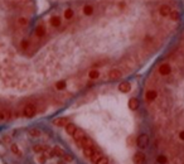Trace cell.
Masks as SVG:
<instances>
[{"label": "cell", "instance_id": "obj_10", "mask_svg": "<svg viewBox=\"0 0 184 164\" xmlns=\"http://www.w3.org/2000/svg\"><path fill=\"white\" fill-rule=\"evenodd\" d=\"M53 124L57 126H61V128H66L68 124H70V117H58L53 120Z\"/></svg>", "mask_w": 184, "mask_h": 164}, {"label": "cell", "instance_id": "obj_1", "mask_svg": "<svg viewBox=\"0 0 184 164\" xmlns=\"http://www.w3.org/2000/svg\"><path fill=\"white\" fill-rule=\"evenodd\" d=\"M38 112V109H37V105L34 102H30V104H27L24 106V109H23V115L25 117H33Z\"/></svg>", "mask_w": 184, "mask_h": 164}, {"label": "cell", "instance_id": "obj_3", "mask_svg": "<svg viewBox=\"0 0 184 164\" xmlns=\"http://www.w3.org/2000/svg\"><path fill=\"white\" fill-rule=\"evenodd\" d=\"M171 73V66L169 63H163L158 67V75L162 77H168Z\"/></svg>", "mask_w": 184, "mask_h": 164}, {"label": "cell", "instance_id": "obj_25", "mask_svg": "<svg viewBox=\"0 0 184 164\" xmlns=\"http://www.w3.org/2000/svg\"><path fill=\"white\" fill-rule=\"evenodd\" d=\"M54 87L57 91H65L66 87H67V85H66V81H58L56 85H54Z\"/></svg>", "mask_w": 184, "mask_h": 164}, {"label": "cell", "instance_id": "obj_20", "mask_svg": "<svg viewBox=\"0 0 184 164\" xmlns=\"http://www.w3.org/2000/svg\"><path fill=\"white\" fill-rule=\"evenodd\" d=\"M19 47L23 52H27L28 49L30 48V43H29V39H22L20 43H19Z\"/></svg>", "mask_w": 184, "mask_h": 164}, {"label": "cell", "instance_id": "obj_12", "mask_svg": "<svg viewBox=\"0 0 184 164\" xmlns=\"http://www.w3.org/2000/svg\"><path fill=\"white\" fill-rule=\"evenodd\" d=\"M49 24L53 27V28H59V27L62 25V19H61V16H58V15L50 16V18H49Z\"/></svg>", "mask_w": 184, "mask_h": 164}, {"label": "cell", "instance_id": "obj_34", "mask_svg": "<svg viewBox=\"0 0 184 164\" xmlns=\"http://www.w3.org/2000/svg\"><path fill=\"white\" fill-rule=\"evenodd\" d=\"M134 144H136V140L134 139V137H129L128 138V145L129 146H133Z\"/></svg>", "mask_w": 184, "mask_h": 164}, {"label": "cell", "instance_id": "obj_36", "mask_svg": "<svg viewBox=\"0 0 184 164\" xmlns=\"http://www.w3.org/2000/svg\"><path fill=\"white\" fill-rule=\"evenodd\" d=\"M178 138H179V140L184 141V129H182L179 131V134H178Z\"/></svg>", "mask_w": 184, "mask_h": 164}, {"label": "cell", "instance_id": "obj_18", "mask_svg": "<svg viewBox=\"0 0 184 164\" xmlns=\"http://www.w3.org/2000/svg\"><path fill=\"white\" fill-rule=\"evenodd\" d=\"M86 137V134H85V131L82 129H78L77 128V130L74 131V134L72 135V138L74 139V141H78V140H81L82 138H85Z\"/></svg>", "mask_w": 184, "mask_h": 164}, {"label": "cell", "instance_id": "obj_14", "mask_svg": "<svg viewBox=\"0 0 184 164\" xmlns=\"http://www.w3.org/2000/svg\"><path fill=\"white\" fill-rule=\"evenodd\" d=\"M139 107H140V101H139V99L131 97V99L129 100V109H130V110L135 111V110L139 109Z\"/></svg>", "mask_w": 184, "mask_h": 164}, {"label": "cell", "instance_id": "obj_16", "mask_svg": "<svg viewBox=\"0 0 184 164\" xmlns=\"http://www.w3.org/2000/svg\"><path fill=\"white\" fill-rule=\"evenodd\" d=\"M119 91L122 92V94H128L131 91V83L130 82H121L119 85Z\"/></svg>", "mask_w": 184, "mask_h": 164}, {"label": "cell", "instance_id": "obj_7", "mask_svg": "<svg viewBox=\"0 0 184 164\" xmlns=\"http://www.w3.org/2000/svg\"><path fill=\"white\" fill-rule=\"evenodd\" d=\"M28 24H29V18L25 16V15H19L18 18L15 19V25L18 28H24Z\"/></svg>", "mask_w": 184, "mask_h": 164}, {"label": "cell", "instance_id": "obj_8", "mask_svg": "<svg viewBox=\"0 0 184 164\" xmlns=\"http://www.w3.org/2000/svg\"><path fill=\"white\" fill-rule=\"evenodd\" d=\"M145 160H146V157L142 151H137L134 154V158H133L134 164H145Z\"/></svg>", "mask_w": 184, "mask_h": 164}, {"label": "cell", "instance_id": "obj_33", "mask_svg": "<svg viewBox=\"0 0 184 164\" xmlns=\"http://www.w3.org/2000/svg\"><path fill=\"white\" fill-rule=\"evenodd\" d=\"M47 159H48L47 155H44V154H41V155L38 157V162L41 163V164H44L45 162H47Z\"/></svg>", "mask_w": 184, "mask_h": 164}, {"label": "cell", "instance_id": "obj_2", "mask_svg": "<svg viewBox=\"0 0 184 164\" xmlns=\"http://www.w3.org/2000/svg\"><path fill=\"white\" fill-rule=\"evenodd\" d=\"M136 145L139 149H146L149 145V135L148 134H140L136 138Z\"/></svg>", "mask_w": 184, "mask_h": 164}, {"label": "cell", "instance_id": "obj_32", "mask_svg": "<svg viewBox=\"0 0 184 164\" xmlns=\"http://www.w3.org/2000/svg\"><path fill=\"white\" fill-rule=\"evenodd\" d=\"M96 164H108V158L105 157V155H102L100 159L96 162Z\"/></svg>", "mask_w": 184, "mask_h": 164}, {"label": "cell", "instance_id": "obj_9", "mask_svg": "<svg viewBox=\"0 0 184 164\" xmlns=\"http://www.w3.org/2000/svg\"><path fill=\"white\" fill-rule=\"evenodd\" d=\"M122 77V72L119 68H112L110 72H108V78L110 80H119V78Z\"/></svg>", "mask_w": 184, "mask_h": 164}, {"label": "cell", "instance_id": "obj_26", "mask_svg": "<svg viewBox=\"0 0 184 164\" xmlns=\"http://www.w3.org/2000/svg\"><path fill=\"white\" fill-rule=\"evenodd\" d=\"M10 150H11V153H14V154L18 155V157H22V155H23V153L20 151L19 146L16 145V144H11V145H10Z\"/></svg>", "mask_w": 184, "mask_h": 164}, {"label": "cell", "instance_id": "obj_19", "mask_svg": "<svg viewBox=\"0 0 184 164\" xmlns=\"http://www.w3.org/2000/svg\"><path fill=\"white\" fill-rule=\"evenodd\" d=\"M28 135L32 138H39V137H42V131L39 129H36V128H32L28 130Z\"/></svg>", "mask_w": 184, "mask_h": 164}, {"label": "cell", "instance_id": "obj_15", "mask_svg": "<svg viewBox=\"0 0 184 164\" xmlns=\"http://www.w3.org/2000/svg\"><path fill=\"white\" fill-rule=\"evenodd\" d=\"M170 12H171V8L168 7V5H162V7H159V15L163 16V18L169 16Z\"/></svg>", "mask_w": 184, "mask_h": 164}, {"label": "cell", "instance_id": "obj_29", "mask_svg": "<svg viewBox=\"0 0 184 164\" xmlns=\"http://www.w3.org/2000/svg\"><path fill=\"white\" fill-rule=\"evenodd\" d=\"M157 163H158V164H166V163H168V158H166V155L160 154V155H158V158H157Z\"/></svg>", "mask_w": 184, "mask_h": 164}, {"label": "cell", "instance_id": "obj_5", "mask_svg": "<svg viewBox=\"0 0 184 164\" xmlns=\"http://www.w3.org/2000/svg\"><path fill=\"white\" fill-rule=\"evenodd\" d=\"M158 99V92H157V90H154V88H149L148 91L145 92V101L148 104H153L155 102V100Z\"/></svg>", "mask_w": 184, "mask_h": 164}, {"label": "cell", "instance_id": "obj_17", "mask_svg": "<svg viewBox=\"0 0 184 164\" xmlns=\"http://www.w3.org/2000/svg\"><path fill=\"white\" fill-rule=\"evenodd\" d=\"M33 151L36 153H44V151H50V146L43 145V144H37L33 146Z\"/></svg>", "mask_w": 184, "mask_h": 164}, {"label": "cell", "instance_id": "obj_28", "mask_svg": "<svg viewBox=\"0 0 184 164\" xmlns=\"http://www.w3.org/2000/svg\"><path fill=\"white\" fill-rule=\"evenodd\" d=\"M169 18H170L171 20L177 22V20H179V18H180V14L178 13L177 10H171V12H170V14H169Z\"/></svg>", "mask_w": 184, "mask_h": 164}, {"label": "cell", "instance_id": "obj_31", "mask_svg": "<svg viewBox=\"0 0 184 164\" xmlns=\"http://www.w3.org/2000/svg\"><path fill=\"white\" fill-rule=\"evenodd\" d=\"M73 159H74L73 155H71V154H66V153H65V154H63V157H62V160H63V162H66V163H71V162H73Z\"/></svg>", "mask_w": 184, "mask_h": 164}, {"label": "cell", "instance_id": "obj_11", "mask_svg": "<svg viewBox=\"0 0 184 164\" xmlns=\"http://www.w3.org/2000/svg\"><path fill=\"white\" fill-rule=\"evenodd\" d=\"M65 154V151L61 146H54V148H52V150L49 151V158H54V157H63Z\"/></svg>", "mask_w": 184, "mask_h": 164}, {"label": "cell", "instance_id": "obj_22", "mask_svg": "<svg viewBox=\"0 0 184 164\" xmlns=\"http://www.w3.org/2000/svg\"><path fill=\"white\" fill-rule=\"evenodd\" d=\"M101 157H102V153H101L99 149L96 148V149L93 150V154H92V157L90 158V159H91V162H92V163H95V164H96V162L99 160Z\"/></svg>", "mask_w": 184, "mask_h": 164}, {"label": "cell", "instance_id": "obj_4", "mask_svg": "<svg viewBox=\"0 0 184 164\" xmlns=\"http://www.w3.org/2000/svg\"><path fill=\"white\" fill-rule=\"evenodd\" d=\"M76 144L78 145V148H81V149H83V148H95L93 141H92V139H90L88 137H85L81 140L76 141Z\"/></svg>", "mask_w": 184, "mask_h": 164}, {"label": "cell", "instance_id": "obj_30", "mask_svg": "<svg viewBox=\"0 0 184 164\" xmlns=\"http://www.w3.org/2000/svg\"><path fill=\"white\" fill-rule=\"evenodd\" d=\"M96 148H83V154L87 157V158H91L92 154H93V150Z\"/></svg>", "mask_w": 184, "mask_h": 164}, {"label": "cell", "instance_id": "obj_24", "mask_svg": "<svg viewBox=\"0 0 184 164\" xmlns=\"http://www.w3.org/2000/svg\"><path fill=\"white\" fill-rule=\"evenodd\" d=\"M93 7L92 5H85L83 7V14L86 15V16H91L92 14H93Z\"/></svg>", "mask_w": 184, "mask_h": 164}, {"label": "cell", "instance_id": "obj_6", "mask_svg": "<svg viewBox=\"0 0 184 164\" xmlns=\"http://www.w3.org/2000/svg\"><path fill=\"white\" fill-rule=\"evenodd\" d=\"M34 36H37L38 38H43L47 36V28H45V24L44 22H41L37 27H36V32H34Z\"/></svg>", "mask_w": 184, "mask_h": 164}, {"label": "cell", "instance_id": "obj_23", "mask_svg": "<svg viewBox=\"0 0 184 164\" xmlns=\"http://www.w3.org/2000/svg\"><path fill=\"white\" fill-rule=\"evenodd\" d=\"M63 16H65L67 20H71L73 16H74V12L72 10V8H67V9L65 10V13H63Z\"/></svg>", "mask_w": 184, "mask_h": 164}, {"label": "cell", "instance_id": "obj_13", "mask_svg": "<svg viewBox=\"0 0 184 164\" xmlns=\"http://www.w3.org/2000/svg\"><path fill=\"white\" fill-rule=\"evenodd\" d=\"M10 117H11V112H10V110H8V109H3V110H0V121H1V122L9 121V120H10Z\"/></svg>", "mask_w": 184, "mask_h": 164}, {"label": "cell", "instance_id": "obj_35", "mask_svg": "<svg viewBox=\"0 0 184 164\" xmlns=\"http://www.w3.org/2000/svg\"><path fill=\"white\" fill-rule=\"evenodd\" d=\"M173 77H174V76H170V75H169L168 77H166V80H165V81H166V83H174V82H175V80H174Z\"/></svg>", "mask_w": 184, "mask_h": 164}, {"label": "cell", "instance_id": "obj_21", "mask_svg": "<svg viewBox=\"0 0 184 164\" xmlns=\"http://www.w3.org/2000/svg\"><path fill=\"white\" fill-rule=\"evenodd\" d=\"M88 77H90V80H99L101 77V72L99 70H91L88 72Z\"/></svg>", "mask_w": 184, "mask_h": 164}, {"label": "cell", "instance_id": "obj_27", "mask_svg": "<svg viewBox=\"0 0 184 164\" xmlns=\"http://www.w3.org/2000/svg\"><path fill=\"white\" fill-rule=\"evenodd\" d=\"M76 130H77V128L74 126L72 122H70V124H68V125L66 126V131H67V134H68V135H73Z\"/></svg>", "mask_w": 184, "mask_h": 164}, {"label": "cell", "instance_id": "obj_37", "mask_svg": "<svg viewBox=\"0 0 184 164\" xmlns=\"http://www.w3.org/2000/svg\"><path fill=\"white\" fill-rule=\"evenodd\" d=\"M58 164H65V162H63V160H61V162H58Z\"/></svg>", "mask_w": 184, "mask_h": 164}]
</instances>
